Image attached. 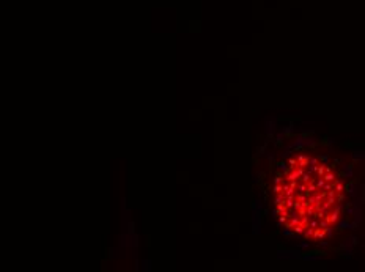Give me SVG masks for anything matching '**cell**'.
<instances>
[{
  "label": "cell",
  "mask_w": 365,
  "mask_h": 272,
  "mask_svg": "<svg viewBox=\"0 0 365 272\" xmlns=\"http://www.w3.org/2000/svg\"><path fill=\"white\" fill-rule=\"evenodd\" d=\"M345 192L349 194V195H356V184L354 183L346 184V186H345Z\"/></svg>",
  "instance_id": "cell-1"
},
{
  "label": "cell",
  "mask_w": 365,
  "mask_h": 272,
  "mask_svg": "<svg viewBox=\"0 0 365 272\" xmlns=\"http://www.w3.org/2000/svg\"><path fill=\"white\" fill-rule=\"evenodd\" d=\"M299 247H301V249H307V247H308V242H301Z\"/></svg>",
  "instance_id": "cell-2"
}]
</instances>
